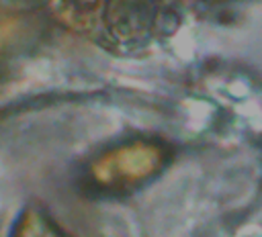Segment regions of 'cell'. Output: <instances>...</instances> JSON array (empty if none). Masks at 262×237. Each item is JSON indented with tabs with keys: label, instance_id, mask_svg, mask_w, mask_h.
Listing matches in <instances>:
<instances>
[{
	"label": "cell",
	"instance_id": "cell-1",
	"mask_svg": "<svg viewBox=\"0 0 262 237\" xmlns=\"http://www.w3.org/2000/svg\"><path fill=\"white\" fill-rule=\"evenodd\" d=\"M172 159V147L158 137H131L115 143L82 170V184L104 196H121L154 180Z\"/></svg>",
	"mask_w": 262,
	"mask_h": 237
},
{
	"label": "cell",
	"instance_id": "cell-2",
	"mask_svg": "<svg viewBox=\"0 0 262 237\" xmlns=\"http://www.w3.org/2000/svg\"><path fill=\"white\" fill-rule=\"evenodd\" d=\"M178 12L174 0H102L100 37L119 47L135 49L174 33Z\"/></svg>",
	"mask_w": 262,
	"mask_h": 237
},
{
	"label": "cell",
	"instance_id": "cell-3",
	"mask_svg": "<svg viewBox=\"0 0 262 237\" xmlns=\"http://www.w3.org/2000/svg\"><path fill=\"white\" fill-rule=\"evenodd\" d=\"M41 37V25L25 12L0 14V67L23 55Z\"/></svg>",
	"mask_w": 262,
	"mask_h": 237
},
{
	"label": "cell",
	"instance_id": "cell-4",
	"mask_svg": "<svg viewBox=\"0 0 262 237\" xmlns=\"http://www.w3.org/2000/svg\"><path fill=\"white\" fill-rule=\"evenodd\" d=\"M8 237H70L43 208L29 206L14 221Z\"/></svg>",
	"mask_w": 262,
	"mask_h": 237
},
{
	"label": "cell",
	"instance_id": "cell-5",
	"mask_svg": "<svg viewBox=\"0 0 262 237\" xmlns=\"http://www.w3.org/2000/svg\"><path fill=\"white\" fill-rule=\"evenodd\" d=\"M102 0H53L55 16L72 27H90L92 16L100 10Z\"/></svg>",
	"mask_w": 262,
	"mask_h": 237
}]
</instances>
